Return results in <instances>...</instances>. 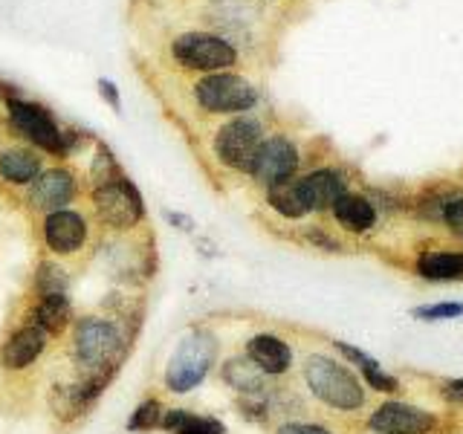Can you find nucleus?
<instances>
[{
  "label": "nucleus",
  "instance_id": "f257e3e1",
  "mask_svg": "<svg viewBox=\"0 0 463 434\" xmlns=\"http://www.w3.org/2000/svg\"><path fill=\"white\" fill-rule=\"evenodd\" d=\"M128 351V333L110 316H81L70 325V359L79 376L108 385Z\"/></svg>",
  "mask_w": 463,
  "mask_h": 434
},
{
  "label": "nucleus",
  "instance_id": "f03ea898",
  "mask_svg": "<svg viewBox=\"0 0 463 434\" xmlns=\"http://www.w3.org/2000/svg\"><path fill=\"white\" fill-rule=\"evenodd\" d=\"M221 359V342L209 327H192L177 342L165 365L163 382L171 394H192L194 388L206 382V376Z\"/></svg>",
  "mask_w": 463,
  "mask_h": 434
},
{
  "label": "nucleus",
  "instance_id": "7ed1b4c3",
  "mask_svg": "<svg viewBox=\"0 0 463 434\" xmlns=\"http://www.w3.org/2000/svg\"><path fill=\"white\" fill-rule=\"evenodd\" d=\"M168 58L180 70L209 76V72L235 70L241 52L229 38L209 33V29H183L168 41Z\"/></svg>",
  "mask_w": 463,
  "mask_h": 434
},
{
  "label": "nucleus",
  "instance_id": "20e7f679",
  "mask_svg": "<svg viewBox=\"0 0 463 434\" xmlns=\"http://www.w3.org/2000/svg\"><path fill=\"white\" fill-rule=\"evenodd\" d=\"M304 382H307L310 394L318 402H325L336 411H356L365 405V388L354 376V371L330 356H307V362H304Z\"/></svg>",
  "mask_w": 463,
  "mask_h": 434
},
{
  "label": "nucleus",
  "instance_id": "39448f33",
  "mask_svg": "<svg viewBox=\"0 0 463 434\" xmlns=\"http://www.w3.org/2000/svg\"><path fill=\"white\" fill-rule=\"evenodd\" d=\"M192 101L206 116H241L258 105V87L235 70L209 72L192 84Z\"/></svg>",
  "mask_w": 463,
  "mask_h": 434
},
{
  "label": "nucleus",
  "instance_id": "423d86ee",
  "mask_svg": "<svg viewBox=\"0 0 463 434\" xmlns=\"http://www.w3.org/2000/svg\"><path fill=\"white\" fill-rule=\"evenodd\" d=\"M264 139H267L264 125H260L258 116L241 113V116H229V119L214 130L212 151L221 159V165L238 174H250V165Z\"/></svg>",
  "mask_w": 463,
  "mask_h": 434
},
{
  "label": "nucleus",
  "instance_id": "0eeeda50",
  "mask_svg": "<svg viewBox=\"0 0 463 434\" xmlns=\"http://www.w3.org/2000/svg\"><path fill=\"white\" fill-rule=\"evenodd\" d=\"M96 221L110 231H130L145 221V200L128 177L90 188Z\"/></svg>",
  "mask_w": 463,
  "mask_h": 434
},
{
  "label": "nucleus",
  "instance_id": "6e6552de",
  "mask_svg": "<svg viewBox=\"0 0 463 434\" xmlns=\"http://www.w3.org/2000/svg\"><path fill=\"white\" fill-rule=\"evenodd\" d=\"M6 116L14 134H21L38 154H52V156L67 154L64 127L55 122V116L47 108H41L35 101H26V99H9Z\"/></svg>",
  "mask_w": 463,
  "mask_h": 434
},
{
  "label": "nucleus",
  "instance_id": "1a4fd4ad",
  "mask_svg": "<svg viewBox=\"0 0 463 434\" xmlns=\"http://www.w3.org/2000/svg\"><path fill=\"white\" fill-rule=\"evenodd\" d=\"M41 238H43V246H47L55 258H76L87 250V243H90V217L70 206L50 212V214H43Z\"/></svg>",
  "mask_w": 463,
  "mask_h": 434
},
{
  "label": "nucleus",
  "instance_id": "9d476101",
  "mask_svg": "<svg viewBox=\"0 0 463 434\" xmlns=\"http://www.w3.org/2000/svg\"><path fill=\"white\" fill-rule=\"evenodd\" d=\"M298 171V148L296 142L289 137H267L260 142V148L250 165V177L258 185H275V183H284V180H293Z\"/></svg>",
  "mask_w": 463,
  "mask_h": 434
},
{
  "label": "nucleus",
  "instance_id": "9b49d317",
  "mask_svg": "<svg viewBox=\"0 0 463 434\" xmlns=\"http://www.w3.org/2000/svg\"><path fill=\"white\" fill-rule=\"evenodd\" d=\"M79 194V177L72 174L70 168H43L38 174V180L29 185L26 192V203L33 212H58V209H67L72 200Z\"/></svg>",
  "mask_w": 463,
  "mask_h": 434
},
{
  "label": "nucleus",
  "instance_id": "f8f14e48",
  "mask_svg": "<svg viewBox=\"0 0 463 434\" xmlns=\"http://www.w3.org/2000/svg\"><path fill=\"white\" fill-rule=\"evenodd\" d=\"M50 339H52L50 333H43L33 322L14 327L4 339V344H0V368H6L9 373L29 371L43 354H47Z\"/></svg>",
  "mask_w": 463,
  "mask_h": 434
},
{
  "label": "nucleus",
  "instance_id": "ddd939ff",
  "mask_svg": "<svg viewBox=\"0 0 463 434\" xmlns=\"http://www.w3.org/2000/svg\"><path fill=\"white\" fill-rule=\"evenodd\" d=\"M368 426L380 434H431L438 429V417L417 405L385 402L371 414Z\"/></svg>",
  "mask_w": 463,
  "mask_h": 434
},
{
  "label": "nucleus",
  "instance_id": "4468645a",
  "mask_svg": "<svg viewBox=\"0 0 463 434\" xmlns=\"http://www.w3.org/2000/svg\"><path fill=\"white\" fill-rule=\"evenodd\" d=\"M105 382H96V380H87V376H72L67 382H58L50 391V409L55 411V417H61L64 423L76 420L81 414H87V409L99 400V394L105 391Z\"/></svg>",
  "mask_w": 463,
  "mask_h": 434
},
{
  "label": "nucleus",
  "instance_id": "2eb2a0df",
  "mask_svg": "<svg viewBox=\"0 0 463 434\" xmlns=\"http://www.w3.org/2000/svg\"><path fill=\"white\" fill-rule=\"evenodd\" d=\"M243 356L264 376H284L293 368V347L281 336H275V333H255V336L246 342Z\"/></svg>",
  "mask_w": 463,
  "mask_h": 434
},
{
  "label": "nucleus",
  "instance_id": "dca6fc26",
  "mask_svg": "<svg viewBox=\"0 0 463 434\" xmlns=\"http://www.w3.org/2000/svg\"><path fill=\"white\" fill-rule=\"evenodd\" d=\"M298 188H301V197L307 203L310 212H325V209H333V203L347 192V183L339 171L318 168V171H310V174H304V177H298Z\"/></svg>",
  "mask_w": 463,
  "mask_h": 434
},
{
  "label": "nucleus",
  "instance_id": "f3484780",
  "mask_svg": "<svg viewBox=\"0 0 463 434\" xmlns=\"http://www.w3.org/2000/svg\"><path fill=\"white\" fill-rule=\"evenodd\" d=\"M43 171V156L35 148H24V145H6L0 151V180L6 185L29 188L38 174Z\"/></svg>",
  "mask_w": 463,
  "mask_h": 434
},
{
  "label": "nucleus",
  "instance_id": "a211bd4d",
  "mask_svg": "<svg viewBox=\"0 0 463 434\" xmlns=\"http://www.w3.org/2000/svg\"><path fill=\"white\" fill-rule=\"evenodd\" d=\"M29 322L38 325L43 333H50V336H58V333L70 330V325L76 322V318H72L70 293L35 296L33 310H29Z\"/></svg>",
  "mask_w": 463,
  "mask_h": 434
},
{
  "label": "nucleus",
  "instance_id": "6ab92c4d",
  "mask_svg": "<svg viewBox=\"0 0 463 434\" xmlns=\"http://www.w3.org/2000/svg\"><path fill=\"white\" fill-rule=\"evenodd\" d=\"M221 376L229 388H235L241 397H267V380L246 356H232L221 365Z\"/></svg>",
  "mask_w": 463,
  "mask_h": 434
},
{
  "label": "nucleus",
  "instance_id": "aec40b11",
  "mask_svg": "<svg viewBox=\"0 0 463 434\" xmlns=\"http://www.w3.org/2000/svg\"><path fill=\"white\" fill-rule=\"evenodd\" d=\"M333 217H336L339 226H345L347 231H356V235H362V231L373 229L376 209H373V203L365 200L362 194L345 192L336 203H333Z\"/></svg>",
  "mask_w": 463,
  "mask_h": 434
},
{
  "label": "nucleus",
  "instance_id": "412c9836",
  "mask_svg": "<svg viewBox=\"0 0 463 434\" xmlns=\"http://www.w3.org/2000/svg\"><path fill=\"white\" fill-rule=\"evenodd\" d=\"M159 429H165L168 434H226V426L217 417L188 409H165Z\"/></svg>",
  "mask_w": 463,
  "mask_h": 434
},
{
  "label": "nucleus",
  "instance_id": "4be33fe9",
  "mask_svg": "<svg viewBox=\"0 0 463 434\" xmlns=\"http://www.w3.org/2000/svg\"><path fill=\"white\" fill-rule=\"evenodd\" d=\"M267 203H269V209H275L281 217H287V221H301V217L310 214L307 203H304V197H301V188H298L296 177L269 185L267 188Z\"/></svg>",
  "mask_w": 463,
  "mask_h": 434
},
{
  "label": "nucleus",
  "instance_id": "5701e85b",
  "mask_svg": "<svg viewBox=\"0 0 463 434\" xmlns=\"http://www.w3.org/2000/svg\"><path fill=\"white\" fill-rule=\"evenodd\" d=\"M417 272L429 281H458L463 278V252H423Z\"/></svg>",
  "mask_w": 463,
  "mask_h": 434
},
{
  "label": "nucleus",
  "instance_id": "b1692460",
  "mask_svg": "<svg viewBox=\"0 0 463 434\" xmlns=\"http://www.w3.org/2000/svg\"><path fill=\"white\" fill-rule=\"evenodd\" d=\"M336 344V351L339 354H345L347 359L354 362V365H359L362 368V373H365V380L371 382V388H376V391H397L400 388V382L394 380V376H388L383 368H380V362H376L373 356H368L365 351H359V347H354V344H347V342H333Z\"/></svg>",
  "mask_w": 463,
  "mask_h": 434
},
{
  "label": "nucleus",
  "instance_id": "393cba45",
  "mask_svg": "<svg viewBox=\"0 0 463 434\" xmlns=\"http://www.w3.org/2000/svg\"><path fill=\"white\" fill-rule=\"evenodd\" d=\"M70 293V275L58 260H41L35 269V296Z\"/></svg>",
  "mask_w": 463,
  "mask_h": 434
},
{
  "label": "nucleus",
  "instance_id": "a878e982",
  "mask_svg": "<svg viewBox=\"0 0 463 434\" xmlns=\"http://www.w3.org/2000/svg\"><path fill=\"white\" fill-rule=\"evenodd\" d=\"M163 414H165V405L156 397L142 400L137 405V411L128 420V431H154V429L163 426Z\"/></svg>",
  "mask_w": 463,
  "mask_h": 434
},
{
  "label": "nucleus",
  "instance_id": "bb28decb",
  "mask_svg": "<svg viewBox=\"0 0 463 434\" xmlns=\"http://www.w3.org/2000/svg\"><path fill=\"white\" fill-rule=\"evenodd\" d=\"M125 177L119 163H116V156L113 151L108 148V145H101L99 142V148H96V156H93V163H90V185H105V183H113V180H119Z\"/></svg>",
  "mask_w": 463,
  "mask_h": 434
},
{
  "label": "nucleus",
  "instance_id": "cd10ccee",
  "mask_svg": "<svg viewBox=\"0 0 463 434\" xmlns=\"http://www.w3.org/2000/svg\"><path fill=\"white\" fill-rule=\"evenodd\" d=\"M417 318H426V322H438V318H455L463 316V304H429V307H417Z\"/></svg>",
  "mask_w": 463,
  "mask_h": 434
},
{
  "label": "nucleus",
  "instance_id": "c85d7f7f",
  "mask_svg": "<svg viewBox=\"0 0 463 434\" xmlns=\"http://www.w3.org/2000/svg\"><path fill=\"white\" fill-rule=\"evenodd\" d=\"M275 434H333L327 426H318V423H281L275 429Z\"/></svg>",
  "mask_w": 463,
  "mask_h": 434
},
{
  "label": "nucleus",
  "instance_id": "c756f323",
  "mask_svg": "<svg viewBox=\"0 0 463 434\" xmlns=\"http://www.w3.org/2000/svg\"><path fill=\"white\" fill-rule=\"evenodd\" d=\"M96 84H99V96L105 99V101H108V105H110L116 113H119V110H122V96H119V87H116L110 79H99Z\"/></svg>",
  "mask_w": 463,
  "mask_h": 434
},
{
  "label": "nucleus",
  "instance_id": "7c9ffc66",
  "mask_svg": "<svg viewBox=\"0 0 463 434\" xmlns=\"http://www.w3.org/2000/svg\"><path fill=\"white\" fill-rule=\"evenodd\" d=\"M443 217H446V223L452 226L455 235H463V200H452V203H449Z\"/></svg>",
  "mask_w": 463,
  "mask_h": 434
},
{
  "label": "nucleus",
  "instance_id": "2f4dec72",
  "mask_svg": "<svg viewBox=\"0 0 463 434\" xmlns=\"http://www.w3.org/2000/svg\"><path fill=\"white\" fill-rule=\"evenodd\" d=\"M165 217H168V221H171L174 226H177V229H183V231H192V229H194V221H192V217H185V214H174V212H168Z\"/></svg>",
  "mask_w": 463,
  "mask_h": 434
},
{
  "label": "nucleus",
  "instance_id": "473e14b6",
  "mask_svg": "<svg viewBox=\"0 0 463 434\" xmlns=\"http://www.w3.org/2000/svg\"><path fill=\"white\" fill-rule=\"evenodd\" d=\"M446 394H449V397H455V400H463V380L449 382V385H446Z\"/></svg>",
  "mask_w": 463,
  "mask_h": 434
}]
</instances>
